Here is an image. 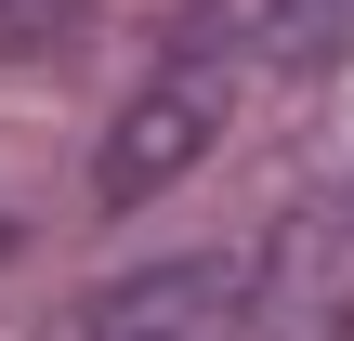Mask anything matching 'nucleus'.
<instances>
[{
    "label": "nucleus",
    "mask_w": 354,
    "mask_h": 341,
    "mask_svg": "<svg viewBox=\"0 0 354 341\" xmlns=\"http://www.w3.org/2000/svg\"><path fill=\"white\" fill-rule=\"evenodd\" d=\"M223 105H236V92H223V66H197V53H184L171 79H145V92L118 105V131H105V158H92V197H105V210H145L158 184H184V171L210 158V131H223Z\"/></svg>",
    "instance_id": "1"
},
{
    "label": "nucleus",
    "mask_w": 354,
    "mask_h": 341,
    "mask_svg": "<svg viewBox=\"0 0 354 341\" xmlns=\"http://www.w3.org/2000/svg\"><path fill=\"white\" fill-rule=\"evenodd\" d=\"M79 341H250V263H223V250L145 263V276L92 289Z\"/></svg>",
    "instance_id": "2"
},
{
    "label": "nucleus",
    "mask_w": 354,
    "mask_h": 341,
    "mask_svg": "<svg viewBox=\"0 0 354 341\" xmlns=\"http://www.w3.org/2000/svg\"><path fill=\"white\" fill-rule=\"evenodd\" d=\"M250 341H354V210H302V223H276Z\"/></svg>",
    "instance_id": "3"
},
{
    "label": "nucleus",
    "mask_w": 354,
    "mask_h": 341,
    "mask_svg": "<svg viewBox=\"0 0 354 341\" xmlns=\"http://www.w3.org/2000/svg\"><path fill=\"white\" fill-rule=\"evenodd\" d=\"M263 66H276V79L354 66V0H263Z\"/></svg>",
    "instance_id": "4"
},
{
    "label": "nucleus",
    "mask_w": 354,
    "mask_h": 341,
    "mask_svg": "<svg viewBox=\"0 0 354 341\" xmlns=\"http://www.w3.org/2000/svg\"><path fill=\"white\" fill-rule=\"evenodd\" d=\"M79 26V0H0V53H53Z\"/></svg>",
    "instance_id": "5"
},
{
    "label": "nucleus",
    "mask_w": 354,
    "mask_h": 341,
    "mask_svg": "<svg viewBox=\"0 0 354 341\" xmlns=\"http://www.w3.org/2000/svg\"><path fill=\"white\" fill-rule=\"evenodd\" d=\"M0 250H13V223H0Z\"/></svg>",
    "instance_id": "6"
}]
</instances>
